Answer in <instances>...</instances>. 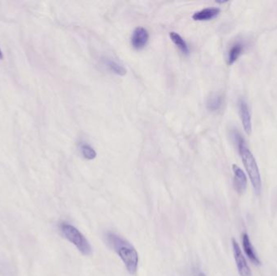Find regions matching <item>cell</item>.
I'll list each match as a JSON object with an SVG mask.
<instances>
[{
  "mask_svg": "<svg viewBox=\"0 0 277 276\" xmlns=\"http://www.w3.org/2000/svg\"><path fill=\"white\" fill-rule=\"evenodd\" d=\"M104 238L106 244L122 260L128 272L130 274H136L138 269V255L132 244L112 232H106Z\"/></svg>",
  "mask_w": 277,
  "mask_h": 276,
  "instance_id": "6da1fadb",
  "label": "cell"
},
{
  "mask_svg": "<svg viewBox=\"0 0 277 276\" xmlns=\"http://www.w3.org/2000/svg\"><path fill=\"white\" fill-rule=\"evenodd\" d=\"M232 246L239 276H252L250 268L248 262L246 260L244 255L242 252L238 243L237 242V240H235L234 238H232Z\"/></svg>",
  "mask_w": 277,
  "mask_h": 276,
  "instance_id": "277c9868",
  "label": "cell"
},
{
  "mask_svg": "<svg viewBox=\"0 0 277 276\" xmlns=\"http://www.w3.org/2000/svg\"><path fill=\"white\" fill-rule=\"evenodd\" d=\"M2 58H4V56H2V50H1V49H0V60H2Z\"/></svg>",
  "mask_w": 277,
  "mask_h": 276,
  "instance_id": "2e32d148",
  "label": "cell"
},
{
  "mask_svg": "<svg viewBox=\"0 0 277 276\" xmlns=\"http://www.w3.org/2000/svg\"><path fill=\"white\" fill-rule=\"evenodd\" d=\"M170 36L171 40L174 43V45L181 50L182 53L188 56L190 54V50L188 47V43L186 42V40L182 38L181 35H179L176 32H170Z\"/></svg>",
  "mask_w": 277,
  "mask_h": 276,
  "instance_id": "8fae6325",
  "label": "cell"
},
{
  "mask_svg": "<svg viewBox=\"0 0 277 276\" xmlns=\"http://www.w3.org/2000/svg\"><path fill=\"white\" fill-rule=\"evenodd\" d=\"M243 50H244V44L242 42H236L234 43L228 50V57H227V62L228 65L234 64L241 56Z\"/></svg>",
  "mask_w": 277,
  "mask_h": 276,
  "instance_id": "30bf717a",
  "label": "cell"
},
{
  "mask_svg": "<svg viewBox=\"0 0 277 276\" xmlns=\"http://www.w3.org/2000/svg\"><path fill=\"white\" fill-rule=\"evenodd\" d=\"M223 104V96L219 94H214L209 96L207 102V108L212 112L219 110Z\"/></svg>",
  "mask_w": 277,
  "mask_h": 276,
  "instance_id": "7c38bea8",
  "label": "cell"
},
{
  "mask_svg": "<svg viewBox=\"0 0 277 276\" xmlns=\"http://www.w3.org/2000/svg\"><path fill=\"white\" fill-rule=\"evenodd\" d=\"M220 12V10L218 8H207L194 12V15L192 16V18L198 22H206L214 19Z\"/></svg>",
  "mask_w": 277,
  "mask_h": 276,
  "instance_id": "9c48e42d",
  "label": "cell"
},
{
  "mask_svg": "<svg viewBox=\"0 0 277 276\" xmlns=\"http://www.w3.org/2000/svg\"><path fill=\"white\" fill-rule=\"evenodd\" d=\"M150 39V34L146 28L138 27L136 28L132 36V45L136 50H142L146 46Z\"/></svg>",
  "mask_w": 277,
  "mask_h": 276,
  "instance_id": "8992f818",
  "label": "cell"
},
{
  "mask_svg": "<svg viewBox=\"0 0 277 276\" xmlns=\"http://www.w3.org/2000/svg\"><path fill=\"white\" fill-rule=\"evenodd\" d=\"M104 64L106 65L107 68H109L110 72L118 74V76H124L126 74V70L125 68L121 64H118L116 60L107 58L104 61Z\"/></svg>",
  "mask_w": 277,
  "mask_h": 276,
  "instance_id": "4fadbf2b",
  "label": "cell"
},
{
  "mask_svg": "<svg viewBox=\"0 0 277 276\" xmlns=\"http://www.w3.org/2000/svg\"><path fill=\"white\" fill-rule=\"evenodd\" d=\"M234 136L235 141L237 142L239 154L241 156L243 166L248 172L252 186L254 188L256 194L260 196L261 190H262V180H261L257 162H256L252 152L250 151L248 146L246 145L245 140L241 134L238 132H234Z\"/></svg>",
  "mask_w": 277,
  "mask_h": 276,
  "instance_id": "7a4b0ae2",
  "label": "cell"
},
{
  "mask_svg": "<svg viewBox=\"0 0 277 276\" xmlns=\"http://www.w3.org/2000/svg\"><path fill=\"white\" fill-rule=\"evenodd\" d=\"M242 242L243 250L245 251L246 254L249 258V260L252 262V264L256 265H261V261L258 260V256L256 254L254 247L252 246L249 236L248 234H242Z\"/></svg>",
  "mask_w": 277,
  "mask_h": 276,
  "instance_id": "ba28073f",
  "label": "cell"
},
{
  "mask_svg": "<svg viewBox=\"0 0 277 276\" xmlns=\"http://www.w3.org/2000/svg\"><path fill=\"white\" fill-rule=\"evenodd\" d=\"M196 276H206V274L204 272H200L197 273Z\"/></svg>",
  "mask_w": 277,
  "mask_h": 276,
  "instance_id": "9a60e30c",
  "label": "cell"
},
{
  "mask_svg": "<svg viewBox=\"0 0 277 276\" xmlns=\"http://www.w3.org/2000/svg\"><path fill=\"white\" fill-rule=\"evenodd\" d=\"M239 112L241 116L242 124L243 129L246 133L250 136L252 134V116L250 113L249 108L246 100L241 98L238 102Z\"/></svg>",
  "mask_w": 277,
  "mask_h": 276,
  "instance_id": "52a82bcc",
  "label": "cell"
},
{
  "mask_svg": "<svg viewBox=\"0 0 277 276\" xmlns=\"http://www.w3.org/2000/svg\"><path fill=\"white\" fill-rule=\"evenodd\" d=\"M60 230L66 240L72 243L81 254L84 255H90L92 254V247L86 236L81 234L79 230L69 224L62 223L60 226Z\"/></svg>",
  "mask_w": 277,
  "mask_h": 276,
  "instance_id": "3957f363",
  "label": "cell"
},
{
  "mask_svg": "<svg viewBox=\"0 0 277 276\" xmlns=\"http://www.w3.org/2000/svg\"><path fill=\"white\" fill-rule=\"evenodd\" d=\"M232 171H234V188L239 194H242L246 190L248 186V179L245 172L241 168H239L237 164H232Z\"/></svg>",
  "mask_w": 277,
  "mask_h": 276,
  "instance_id": "5b68a950",
  "label": "cell"
},
{
  "mask_svg": "<svg viewBox=\"0 0 277 276\" xmlns=\"http://www.w3.org/2000/svg\"><path fill=\"white\" fill-rule=\"evenodd\" d=\"M80 148L81 154L83 155L84 158L86 159L94 160L96 158V151L90 144H88L86 142H81L80 145Z\"/></svg>",
  "mask_w": 277,
  "mask_h": 276,
  "instance_id": "5bb4252c",
  "label": "cell"
}]
</instances>
